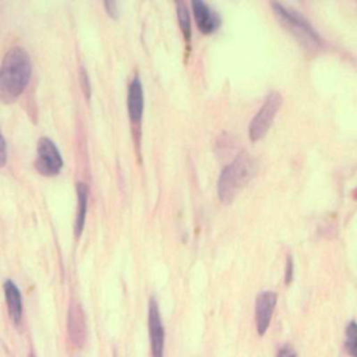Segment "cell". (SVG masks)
Segmentation results:
<instances>
[{"instance_id":"1","label":"cell","mask_w":357,"mask_h":357,"mask_svg":"<svg viewBox=\"0 0 357 357\" xmlns=\"http://www.w3.org/2000/svg\"><path fill=\"white\" fill-rule=\"evenodd\" d=\"M32 73L31 57L20 46L11 47L0 66V100L14 102L26 88Z\"/></svg>"},{"instance_id":"2","label":"cell","mask_w":357,"mask_h":357,"mask_svg":"<svg viewBox=\"0 0 357 357\" xmlns=\"http://www.w3.org/2000/svg\"><path fill=\"white\" fill-rule=\"evenodd\" d=\"M257 172L254 158L243 151L220 173L218 180V195L223 204H230L236 195L248 184Z\"/></svg>"},{"instance_id":"3","label":"cell","mask_w":357,"mask_h":357,"mask_svg":"<svg viewBox=\"0 0 357 357\" xmlns=\"http://www.w3.org/2000/svg\"><path fill=\"white\" fill-rule=\"evenodd\" d=\"M271 7L278 18L290 29V32L304 45L308 46H319L321 38L318 32L312 28L308 20H305L297 10H293L280 3L272 1Z\"/></svg>"},{"instance_id":"4","label":"cell","mask_w":357,"mask_h":357,"mask_svg":"<svg viewBox=\"0 0 357 357\" xmlns=\"http://www.w3.org/2000/svg\"><path fill=\"white\" fill-rule=\"evenodd\" d=\"M282 106V95L278 91H272L265 98V102L254 116L248 127V137L251 141L261 139L272 126V121Z\"/></svg>"},{"instance_id":"5","label":"cell","mask_w":357,"mask_h":357,"mask_svg":"<svg viewBox=\"0 0 357 357\" xmlns=\"http://www.w3.org/2000/svg\"><path fill=\"white\" fill-rule=\"evenodd\" d=\"M35 167L42 176H56L63 167V158L56 144L47 138L40 137L36 146Z\"/></svg>"},{"instance_id":"6","label":"cell","mask_w":357,"mask_h":357,"mask_svg":"<svg viewBox=\"0 0 357 357\" xmlns=\"http://www.w3.org/2000/svg\"><path fill=\"white\" fill-rule=\"evenodd\" d=\"M148 331L151 340L152 357H163L165 351V328L155 297L149 298L148 304Z\"/></svg>"},{"instance_id":"7","label":"cell","mask_w":357,"mask_h":357,"mask_svg":"<svg viewBox=\"0 0 357 357\" xmlns=\"http://www.w3.org/2000/svg\"><path fill=\"white\" fill-rule=\"evenodd\" d=\"M276 300L278 296L275 291H262L258 294L257 300H255V326H257V332L258 335H265L271 319H272V314L276 305Z\"/></svg>"},{"instance_id":"8","label":"cell","mask_w":357,"mask_h":357,"mask_svg":"<svg viewBox=\"0 0 357 357\" xmlns=\"http://www.w3.org/2000/svg\"><path fill=\"white\" fill-rule=\"evenodd\" d=\"M67 329H68V339L70 343L79 349L85 343L86 339V325L85 317L81 305L75 301L70 304L68 315H67Z\"/></svg>"},{"instance_id":"9","label":"cell","mask_w":357,"mask_h":357,"mask_svg":"<svg viewBox=\"0 0 357 357\" xmlns=\"http://www.w3.org/2000/svg\"><path fill=\"white\" fill-rule=\"evenodd\" d=\"M191 7L197 26L202 33L209 35L220 26L219 14L215 10H212L206 3H204L202 0H192Z\"/></svg>"},{"instance_id":"10","label":"cell","mask_w":357,"mask_h":357,"mask_svg":"<svg viewBox=\"0 0 357 357\" xmlns=\"http://www.w3.org/2000/svg\"><path fill=\"white\" fill-rule=\"evenodd\" d=\"M127 109H128V116L131 123L138 126L142 120V113H144V89L138 75H135L128 85Z\"/></svg>"},{"instance_id":"11","label":"cell","mask_w":357,"mask_h":357,"mask_svg":"<svg viewBox=\"0 0 357 357\" xmlns=\"http://www.w3.org/2000/svg\"><path fill=\"white\" fill-rule=\"evenodd\" d=\"M3 289H4V297H6L8 315L13 319V322L15 325H18L22 318V297H21L20 289L11 279L4 282Z\"/></svg>"},{"instance_id":"12","label":"cell","mask_w":357,"mask_h":357,"mask_svg":"<svg viewBox=\"0 0 357 357\" xmlns=\"http://www.w3.org/2000/svg\"><path fill=\"white\" fill-rule=\"evenodd\" d=\"M88 197H89V188L84 181L77 183V215H75V223H74V233L75 237H79L84 225H85V216L88 209Z\"/></svg>"},{"instance_id":"13","label":"cell","mask_w":357,"mask_h":357,"mask_svg":"<svg viewBox=\"0 0 357 357\" xmlns=\"http://www.w3.org/2000/svg\"><path fill=\"white\" fill-rule=\"evenodd\" d=\"M176 10H177V20H178V25H180V29L183 32V36H184L185 42L190 43V40H191V21H190L188 8H187L185 3L178 1L176 4Z\"/></svg>"},{"instance_id":"14","label":"cell","mask_w":357,"mask_h":357,"mask_svg":"<svg viewBox=\"0 0 357 357\" xmlns=\"http://www.w3.org/2000/svg\"><path fill=\"white\" fill-rule=\"evenodd\" d=\"M344 349L350 357H357V322L350 321L346 326Z\"/></svg>"},{"instance_id":"15","label":"cell","mask_w":357,"mask_h":357,"mask_svg":"<svg viewBox=\"0 0 357 357\" xmlns=\"http://www.w3.org/2000/svg\"><path fill=\"white\" fill-rule=\"evenodd\" d=\"M79 82H81L82 91L85 93V98L89 99L91 98V82H89V75L84 67L79 68Z\"/></svg>"},{"instance_id":"16","label":"cell","mask_w":357,"mask_h":357,"mask_svg":"<svg viewBox=\"0 0 357 357\" xmlns=\"http://www.w3.org/2000/svg\"><path fill=\"white\" fill-rule=\"evenodd\" d=\"M293 272H294V264H293V258L289 255L287 261H286V273H284V283L289 284L293 279Z\"/></svg>"},{"instance_id":"17","label":"cell","mask_w":357,"mask_h":357,"mask_svg":"<svg viewBox=\"0 0 357 357\" xmlns=\"http://www.w3.org/2000/svg\"><path fill=\"white\" fill-rule=\"evenodd\" d=\"M106 13L112 17V18H117L119 17V10H117V3L113 0H107L103 3Z\"/></svg>"},{"instance_id":"18","label":"cell","mask_w":357,"mask_h":357,"mask_svg":"<svg viewBox=\"0 0 357 357\" xmlns=\"http://www.w3.org/2000/svg\"><path fill=\"white\" fill-rule=\"evenodd\" d=\"M7 162V145H6V139L1 134V130H0V167H3Z\"/></svg>"},{"instance_id":"19","label":"cell","mask_w":357,"mask_h":357,"mask_svg":"<svg viewBox=\"0 0 357 357\" xmlns=\"http://www.w3.org/2000/svg\"><path fill=\"white\" fill-rule=\"evenodd\" d=\"M278 357H297V354H296V351H294L289 344H284V346L279 350Z\"/></svg>"},{"instance_id":"20","label":"cell","mask_w":357,"mask_h":357,"mask_svg":"<svg viewBox=\"0 0 357 357\" xmlns=\"http://www.w3.org/2000/svg\"><path fill=\"white\" fill-rule=\"evenodd\" d=\"M29 357H35V356H33V354H31V356H29Z\"/></svg>"}]
</instances>
